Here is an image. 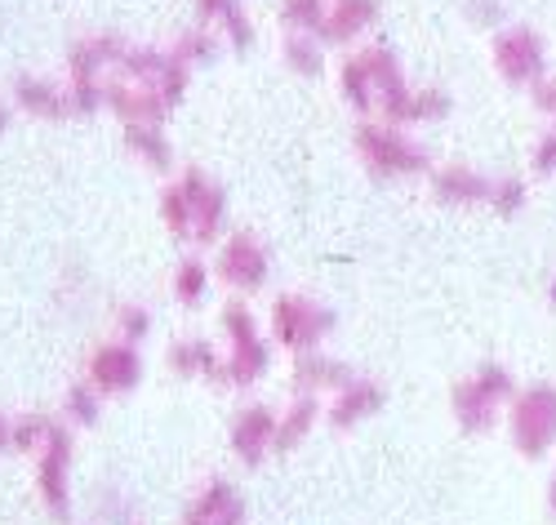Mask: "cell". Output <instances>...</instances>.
Wrapping results in <instances>:
<instances>
[{"mask_svg":"<svg viewBox=\"0 0 556 525\" xmlns=\"http://www.w3.org/2000/svg\"><path fill=\"white\" fill-rule=\"evenodd\" d=\"M521 392V384L513 378V370L498 361H481L468 378H458L450 388V414L458 423V433L468 437H485L498 427V418H507V405Z\"/></svg>","mask_w":556,"mask_h":525,"instance_id":"obj_1","label":"cell"},{"mask_svg":"<svg viewBox=\"0 0 556 525\" xmlns=\"http://www.w3.org/2000/svg\"><path fill=\"white\" fill-rule=\"evenodd\" d=\"M507 441H513V450L530 463L539 459H552L556 454V384H526L513 405H507Z\"/></svg>","mask_w":556,"mask_h":525,"instance_id":"obj_2","label":"cell"},{"mask_svg":"<svg viewBox=\"0 0 556 525\" xmlns=\"http://www.w3.org/2000/svg\"><path fill=\"white\" fill-rule=\"evenodd\" d=\"M352 142H356V157L365 161V170L375 178H419V174H428V152L401 125L361 121Z\"/></svg>","mask_w":556,"mask_h":525,"instance_id":"obj_3","label":"cell"},{"mask_svg":"<svg viewBox=\"0 0 556 525\" xmlns=\"http://www.w3.org/2000/svg\"><path fill=\"white\" fill-rule=\"evenodd\" d=\"M490 59H494V72L517 85V89H534L547 72V40L534 32V27H503L494 32L490 40Z\"/></svg>","mask_w":556,"mask_h":525,"instance_id":"obj_4","label":"cell"},{"mask_svg":"<svg viewBox=\"0 0 556 525\" xmlns=\"http://www.w3.org/2000/svg\"><path fill=\"white\" fill-rule=\"evenodd\" d=\"M334 325L339 321H334L330 308H320V303H312L303 295H281V299H276V308H271V334H276V343L290 348L294 357L320 348V339H330Z\"/></svg>","mask_w":556,"mask_h":525,"instance_id":"obj_5","label":"cell"},{"mask_svg":"<svg viewBox=\"0 0 556 525\" xmlns=\"http://www.w3.org/2000/svg\"><path fill=\"white\" fill-rule=\"evenodd\" d=\"M490 187H494V178L472 170V165H441V170H432V197L441 205H454V210L485 205Z\"/></svg>","mask_w":556,"mask_h":525,"instance_id":"obj_6","label":"cell"},{"mask_svg":"<svg viewBox=\"0 0 556 525\" xmlns=\"http://www.w3.org/2000/svg\"><path fill=\"white\" fill-rule=\"evenodd\" d=\"M67 463H72V437L63 427H54V437L40 450V467H36V486L40 499L50 503V512L67 516Z\"/></svg>","mask_w":556,"mask_h":525,"instance_id":"obj_7","label":"cell"},{"mask_svg":"<svg viewBox=\"0 0 556 525\" xmlns=\"http://www.w3.org/2000/svg\"><path fill=\"white\" fill-rule=\"evenodd\" d=\"M218 276H223L227 285H237V290H258V285L267 280V254H263V246L254 241L250 232L231 236V241L223 246V254H218Z\"/></svg>","mask_w":556,"mask_h":525,"instance_id":"obj_8","label":"cell"},{"mask_svg":"<svg viewBox=\"0 0 556 525\" xmlns=\"http://www.w3.org/2000/svg\"><path fill=\"white\" fill-rule=\"evenodd\" d=\"M276 427H281V418H276L267 405L241 410L237 418H231V450H237L250 467L263 463L267 450H276Z\"/></svg>","mask_w":556,"mask_h":525,"instance_id":"obj_9","label":"cell"},{"mask_svg":"<svg viewBox=\"0 0 556 525\" xmlns=\"http://www.w3.org/2000/svg\"><path fill=\"white\" fill-rule=\"evenodd\" d=\"M383 401H388L383 384H375V378H352L343 392H334V401H330V410H326V414H330V427L348 433V427L375 418V414L383 410Z\"/></svg>","mask_w":556,"mask_h":525,"instance_id":"obj_10","label":"cell"},{"mask_svg":"<svg viewBox=\"0 0 556 525\" xmlns=\"http://www.w3.org/2000/svg\"><path fill=\"white\" fill-rule=\"evenodd\" d=\"M138 374H143V357L125 343H112V348H99L89 357V384L99 392H125L138 384Z\"/></svg>","mask_w":556,"mask_h":525,"instance_id":"obj_11","label":"cell"},{"mask_svg":"<svg viewBox=\"0 0 556 525\" xmlns=\"http://www.w3.org/2000/svg\"><path fill=\"white\" fill-rule=\"evenodd\" d=\"M352 378H356L352 365H343L339 357L320 352V348L294 357V388H303V392H312V397H316V392H343Z\"/></svg>","mask_w":556,"mask_h":525,"instance_id":"obj_12","label":"cell"},{"mask_svg":"<svg viewBox=\"0 0 556 525\" xmlns=\"http://www.w3.org/2000/svg\"><path fill=\"white\" fill-rule=\"evenodd\" d=\"M375 23H379V0H330L326 27H320L316 36L326 45H352Z\"/></svg>","mask_w":556,"mask_h":525,"instance_id":"obj_13","label":"cell"},{"mask_svg":"<svg viewBox=\"0 0 556 525\" xmlns=\"http://www.w3.org/2000/svg\"><path fill=\"white\" fill-rule=\"evenodd\" d=\"M182 187H188V201H192V236H197V241H214L218 227H223V214H227L223 187L210 183L201 170H188Z\"/></svg>","mask_w":556,"mask_h":525,"instance_id":"obj_14","label":"cell"},{"mask_svg":"<svg viewBox=\"0 0 556 525\" xmlns=\"http://www.w3.org/2000/svg\"><path fill=\"white\" fill-rule=\"evenodd\" d=\"M108 103H112V112H116L125 125H161L165 112H169V103L161 99L156 89H148V85H129V80L108 85Z\"/></svg>","mask_w":556,"mask_h":525,"instance_id":"obj_15","label":"cell"},{"mask_svg":"<svg viewBox=\"0 0 556 525\" xmlns=\"http://www.w3.org/2000/svg\"><path fill=\"white\" fill-rule=\"evenodd\" d=\"M450 108H454V99L445 89H437V85H424V89H409L405 93V103L388 116V125H432V121H445L450 116Z\"/></svg>","mask_w":556,"mask_h":525,"instance_id":"obj_16","label":"cell"},{"mask_svg":"<svg viewBox=\"0 0 556 525\" xmlns=\"http://www.w3.org/2000/svg\"><path fill=\"white\" fill-rule=\"evenodd\" d=\"M14 99L31 112V116H45V121H59L72 112V93L50 85V80H40V76H18L14 85Z\"/></svg>","mask_w":556,"mask_h":525,"instance_id":"obj_17","label":"cell"},{"mask_svg":"<svg viewBox=\"0 0 556 525\" xmlns=\"http://www.w3.org/2000/svg\"><path fill=\"white\" fill-rule=\"evenodd\" d=\"M267 361H271L267 343L258 339V334H250V339L231 343V357L223 361V378H227V384H237V388H250V384H258V378H263Z\"/></svg>","mask_w":556,"mask_h":525,"instance_id":"obj_18","label":"cell"},{"mask_svg":"<svg viewBox=\"0 0 556 525\" xmlns=\"http://www.w3.org/2000/svg\"><path fill=\"white\" fill-rule=\"evenodd\" d=\"M320 418V401L312 392L294 397V405L281 414V427H276V450H294L307 433H312V423Z\"/></svg>","mask_w":556,"mask_h":525,"instance_id":"obj_19","label":"cell"},{"mask_svg":"<svg viewBox=\"0 0 556 525\" xmlns=\"http://www.w3.org/2000/svg\"><path fill=\"white\" fill-rule=\"evenodd\" d=\"M339 89H343L348 108H356V112H375V80H369V67H365L361 54H352V59L343 63V72H339Z\"/></svg>","mask_w":556,"mask_h":525,"instance_id":"obj_20","label":"cell"},{"mask_svg":"<svg viewBox=\"0 0 556 525\" xmlns=\"http://www.w3.org/2000/svg\"><path fill=\"white\" fill-rule=\"evenodd\" d=\"M498 218H517L526 205H530V183L526 178H517V174H503V178H494V187H490V201H485Z\"/></svg>","mask_w":556,"mask_h":525,"instance_id":"obj_21","label":"cell"},{"mask_svg":"<svg viewBox=\"0 0 556 525\" xmlns=\"http://www.w3.org/2000/svg\"><path fill=\"white\" fill-rule=\"evenodd\" d=\"M286 63L299 76H320L326 72V50H320V40H312V32H290L286 36Z\"/></svg>","mask_w":556,"mask_h":525,"instance_id":"obj_22","label":"cell"},{"mask_svg":"<svg viewBox=\"0 0 556 525\" xmlns=\"http://www.w3.org/2000/svg\"><path fill=\"white\" fill-rule=\"evenodd\" d=\"M231 499H237V495H231L227 482H210V486L188 503V512H182V525H214L218 512H223Z\"/></svg>","mask_w":556,"mask_h":525,"instance_id":"obj_23","label":"cell"},{"mask_svg":"<svg viewBox=\"0 0 556 525\" xmlns=\"http://www.w3.org/2000/svg\"><path fill=\"white\" fill-rule=\"evenodd\" d=\"M169 365H174L178 374H210V378H223V365H218V357L210 352V343H178V348L169 352Z\"/></svg>","mask_w":556,"mask_h":525,"instance_id":"obj_24","label":"cell"},{"mask_svg":"<svg viewBox=\"0 0 556 525\" xmlns=\"http://www.w3.org/2000/svg\"><path fill=\"white\" fill-rule=\"evenodd\" d=\"M326 14H330V0H286L281 5V18L290 32H320L326 27Z\"/></svg>","mask_w":556,"mask_h":525,"instance_id":"obj_25","label":"cell"},{"mask_svg":"<svg viewBox=\"0 0 556 525\" xmlns=\"http://www.w3.org/2000/svg\"><path fill=\"white\" fill-rule=\"evenodd\" d=\"M129 148L156 170H169V142L161 138V125H129Z\"/></svg>","mask_w":556,"mask_h":525,"instance_id":"obj_26","label":"cell"},{"mask_svg":"<svg viewBox=\"0 0 556 525\" xmlns=\"http://www.w3.org/2000/svg\"><path fill=\"white\" fill-rule=\"evenodd\" d=\"M205 285H210V272H205L201 259L178 263V272H174V295H178L182 303H201V299H205Z\"/></svg>","mask_w":556,"mask_h":525,"instance_id":"obj_27","label":"cell"},{"mask_svg":"<svg viewBox=\"0 0 556 525\" xmlns=\"http://www.w3.org/2000/svg\"><path fill=\"white\" fill-rule=\"evenodd\" d=\"M161 214L169 223L174 236H192V201H188V187H169V192L161 197Z\"/></svg>","mask_w":556,"mask_h":525,"instance_id":"obj_28","label":"cell"},{"mask_svg":"<svg viewBox=\"0 0 556 525\" xmlns=\"http://www.w3.org/2000/svg\"><path fill=\"white\" fill-rule=\"evenodd\" d=\"M54 427H59V423H50L45 414H23V418H14V450H45V441L54 437Z\"/></svg>","mask_w":556,"mask_h":525,"instance_id":"obj_29","label":"cell"},{"mask_svg":"<svg viewBox=\"0 0 556 525\" xmlns=\"http://www.w3.org/2000/svg\"><path fill=\"white\" fill-rule=\"evenodd\" d=\"M63 414L72 423H99V388L94 384H76L63 401Z\"/></svg>","mask_w":556,"mask_h":525,"instance_id":"obj_30","label":"cell"},{"mask_svg":"<svg viewBox=\"0 0 556 525\" xmlns=\"http://www.w3.org/2000/svg\"><path fill=\"white\" fill-rule=\"evenodd\" d=\"M530 170L539 178H552L556 174V125H547L539 138H534V148H530Z\"/></svg>","mask_w":556,"mask_h":525,"instance_id":"obj_31","label":"cell"},{"mask_svg":"<svg viewBox=\"0 0 556 525\" xmlns=\"http://www.w3.org/2000/svg\"><path fill=\"white\" fill-rule=\"evenodd\" d=\"M178 63H192V59H214V36L205 32H192V36H182L178 40V50H174Z\"/></svg>","mask_w":556,"mask_h":525,"instance_id":"obj_32","label":"cell"},{"mask_svg":"<svg viewBox=\"0 0 556 525\" xmlns=\"http://www.w3.org/2000/svg\"><path fill=\"white\" fill-rule=\"evenodd\" d=\"M223 23H227V32H231V45H237V50H250L254 32H250V18L237 10V0H231V5L223 10Z\"/></svg>","mask_w":556,"mask_h":525,"instance_id":"obj_33","label":"cell"},{"mask_svg":"<svg viewBox=\"0 0 556 525\" xmlns=\"http://www.w3.org/2000/svg\"><path fill=\"white\" fill-rule=\"evenodd\" d=\"M463 10H468V18H472L477 27H494V23L503 18L498 0H463Z\"/></svg>","mask_w":556,"mask_h":525,"instance_id":"obj_34","label":"cell"},{"mask_svg":"<svg viewBox=\"0 0 556 525\" xmlns=\"http://www.w3.org/2000/svg\"><path fill=\"white\" fill-rule=\"evenodd\" d=\"M530 99H534V108L556 125V76H543V80L530 89Z\"/></svg>","mask_w":556,"mask_h":525,"instance_id":"obj_35","label":"cell"},{"mask_svg":"<svg viewBox=\"0 0 556 525\" xmlns=\"http://www.w3.org/2000/svg\"><path fill=\"white\" fill-rule=\"evenodd\" d=\"M121 329L134 334V339H143V334H148V312L143 308H125L121 312Z\"/></svg>","mask_w":556,"mask_h":525,"instance_id":"obj_36","label":"cell"},{"mask_svg":"<svg viewBox=\"0 0 556 525\" xmlns=\"http://www.w3.org/2000/svg\"><path fill=\"white\" fill-rule=\"evenodd\" d=\"M214 525H245V503H241V499H231V503L218 512Z\"/></svg>","mask_w":556,"mask_h":525,"instance_id":"obj_37","label":"cell"},{"mask_svg":"<svg viewBox=\"0 0 556 525\" xmlns=\"http://www.w3.org/2000/svg\"><path fill=\"white\" fill-rule=\"evenodd\" d=\"M231 5V0H197V10L205 14V18H214V14H223Z\"/></svg>","mask_w":556,"mask_h":525,"instance_id":"obj_38","label":"cell"},{"mask_svg":"<svg viewBox=\"0 0 556 525\" xmlns=\"http://www.w3.org/2000/svg\"><path fill=\"white\" fill-rule=\"evenodd\" d=\"M547 512L556 516V454H552V472H547Z\"/></svg>","mask_w":556,"mask_h":525,"instance_id":"obj_39","label":"cell"},{"mask_svg":"<svg viewBox=\"0 0 556 525\" xmlns=\"http://www.w3.org/2000/svg\"><path fill=\"white\" fill-rule=\"evenodd\" d=\"M5 446H14V423L0 418V450H5Z\"/></svg>","mask_w":556,"mask_h":525,"instance_id":"obj_40","label":"cell"},{"mask_svg":"<svg viewBox=\"0 0 556 525\" xmlns=\"http://www.w3.org/2000/svg\"><path fill=\"white\" fill-rule=\"evenodd\" d=\"M547 308H552V312H556V276H552V280H547Z\"/></svg>","mask_w":556,"mask_h":525,"instance_id":"obj_41","label":"cell"},{"mask_svg":"<svg viewBox=\"0 0 556 525\" xmlns=\"http://www.w3.org/2000/svg\"><path fill=\"white\" fill-rule=\"evenodd\" d=\"M5 125H10V108H5V103H0V129H5Z\"/></svg>","mask_w":556,"mask_h":525,"instance_id":"obj_42","label":"cell"}]
</instances>
